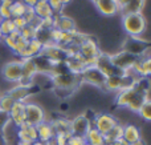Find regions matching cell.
<instances>
[{
    "instance_id": "1",
    "label": "cell",
    "mask_w": 151,
    "mask_h": 145,
    "mask_svg": "<svg viewBox=\"0 0 151 145\" xmlns=\"http://www.w3.org/2000/svg\"><path fill=\"white\" fill-rule=\"evenodd\" d=\"M146 17L142 12L122 13V28L130 37H141L146 31Z\"/></svg>"
},
{
    "instance_id": "2",
    "label": "cell",
    "mask_w": 151,
    "mask_h": 145,
    "mask_svg": "<svg viewBox=\"0 0 151 145\" xmlns=\"http://www.w3.org/2000/svg\"><path fill=\"white\" fill-rule=\"evenodd\" d=\"M50 83L53 85V89H64V91H70V92H76L82 84L80 76L70 73V72H64L61 75L52 76L50 77Z\"/></svg>"
},
{
    "instance_id": "3",
    "label": "cell",
    "mask_w": 151,
    "mask_h": 145,
    "mask_svg": "<svg viewBox=\"0 0 151 145\" xmlns=\"http://www.w3.org/2000/svg\"><path fill=\"white\" fill-rule=\"evenodd\" d=\"M0 73L4 81L11 84H19L23 79V69H21V60H11L3 64Z\"/></svg>"
},
{
    "instance_id": "4",
    "label": "cell",
    "mask_w": 151,
    "mask_h": 145,
    "mask_svg": "<svg viewBox=\"0 0 151 145\" xmlns=\"http://www.w3.org/2000/svg\"><path fill=\"white\" fill-rule=\"evenodd\" d=\"M47 120V111L40 104L35 101H27L25 103V123L29 125L37 127L39 124Z\"/></svg>"
},
{
    "instance_id": "5",
    "label": "cell",
    "mask_w": 151,
    "mask_h": 145,
    "mask_svg": "<svg viewBox=\"0 0 151 145\" xmlns=\"http://www.w3.org/2000/svg\"><path fill=\"white\" fill-rule=\"evenodd\" d=\"M118 123H119V120H118L114 115L109 113V112H97L91 125H93V128H96L98 132H101L104 136H106Z\"/></svg>"
},
{
    "instance_id": "6",
    "label": "cell",
    "mask_w": 151,
    "mask_h": 145,
    "mask_svg": "<svg viewBox=\"0 0 151 145\" xmlns=\"http://www.w3.org/2000/svg\"><path fill=\"white\" fill-rule=\"evenodd\" d=\"M110 59H111L115 68L119 69L122 73H125V72H129L133 69L134 64L137 63V60H138L139 57L122 49V51H119V52L114 53V55H110Z\"/></svg>"
},
{
    "instance_id": "7",
    "label": "cell",
    "mask_w": 151,
    "mask_h": 145,
    "mask_svg": "<svg viewBox=\"0 0 151 145\" xmlns=\"http://www.w3.org/2000/svg\"><path fill=\"white\" fill-rule=\"evenodd\" d=\"M80 79L82 81V84H88L96 88H104L106 77L96 67H86L82 73L80 75Z\"/></svg>"
},
{
    "instance_id": "8",
    "label": "cell",
    "mask_w": 151,
    "mask_h": 145,
    "mask_svg": "<svg viewBox=\"0 0 151 145\" xmlns=\"http://www.w3.org/2000/svg\"><path fill=\"white\" fill-rule=\"evenodd\" d=\"M96 68L98 69L105 77H110V76H114V75H122V72L114 67L111 59H110V55L104 53V52H101L97 56Z\"/></svg>"
},
{
    "instance_id": "9",
    "label": "cell",
    "mask_w": 151,
    "mask_h": 145,
    "mask_svg": "<svg viewBox=\"0 0 151 145\" xmlns=\"http://www.w3.org/2000/svg\"><path fill=\"white\" fill-rule=\"evenodd\" d=\"M93 127L91 121L85 116L83 113L77 115L73 119H70V133L73 136H80V137H85L88 130Z\"/></svg>"
},
{
    "instance_id": "10",
    "label": "cell",
    "mask_w": 151,
    "mask_h": 145,
    "mask_svg": "<svg viewBox=\"0 0 151 145\" xmlns=\"http://www.w3.org/2000/svg\"><path fill=\"white\" fill-rule=\"evenodd\" d=\"M32 89H33V85H32V87H27V85L15 84V85H12L9 89L5 91V92H7L15 101H23V103H27V101H29L31 96L33 95Z\"/></svg>"
},
{
    "instance_id": "11",
    "label": "cell",
    "mask_w": 151,
    "mask_h": 145,
    "mask_svg": "<svg viewBox=\"0 0 151 145\" xmlns=\"http://www.w3.org/2000/svg\"><path fill=\"white\" fill-rule=\"evenodd\" d=\"M8 116H9L11 123L16 128L25 124V103H23V101H15V104L12 105Z\"/></svg>"
},
{
    "instance_id": "12",
    "label": "cell",
    "mask_w": 151,
    "mask_h": 145,
    "mask_svg": "<svg viewBox=\"0 0 151 145\" xmlns=\"http://www.w3.org/2000/svg\"><path fill=\"white\" fill-rule=\"evenodd\" d=\"M78 52L83 56V59L88 57H97L101 53V48H99L98 43L93 39L91 36H88V39L78 47Z\"/></svg>"
},
{
    "instance_id": "13",
    "label": "cell",
    "mask_w": 151,
    "mask_h": 145,
    "mask_svg": "<svg viewBox=\"0 0 151 145\" xmlns=\"http://www.w3.org/2000/svg\"><path fill=\"white\" fill-rule=\"evenodd\" d=\"M64 65H65L66 71L70 72L73 75H78L80 76L86 68L85 63H83V56L80 52H77L73 57H68L64 60Z\"/></svg>"
},
{
    "instance_id": "14",
    "label": "cell",
    "mask_w": 151,
    "mask_h": 145,
    "mask_svg": "<svg viewBox=\"0 0 151 145\" xmlns=\"http://www.w3.org/2000/svg\"><path fill=\"white\" fill-rule=\"evenodd\" d=\"M17 140L21 143H25L32 145L35 141H37V130L36 127L29 124H23L21 127L17 128Z\"/></svg>"
},
{
    "instance_id": "15",
    "label": "cell",
    "mask_w": 151,
    "mask_h": 145,
    "mask_svg": "<svg viewBox=\"0 0 151 145\" xmlns=\"http://www.w3.org/2000/svg\"><path fill=\"white\" fill-rule=\"evenodd\" d=\"M133 71L135 72L137 76L143 77V79H150L151 77V56H142L137 60L134 64Z\"/></svg>"
},
{
    "instance_id": "16",
    "label": "cell",
    "mask_w": 151,
    "mask_h": 145,
    "mask_svg": "<svg viewBox=\"0 0 151 145\" xmlns=\"http://www.w3.org/2000/svg\"><path fill=\"white\" fill-rule=\"evenodd\" d=\"M50 125H52L53 130H55V136L56 135H63L66 137H70L73 136L70 133V119H66V117H57V119L50 120Z\"/></svg>"
},
{
    "instance_id": "17",
    "label": "cell",
    "mask_w": 151,
    "mask_h": 145,
    "mask_svg": "<svg viewBox=\"0 0 151 145\" xmlns=\"http://www.w3.org/2000/svg\"><path fill=\"white\" fill-rule=\"evenodd\" d=\"M53 21H55V27L53 28H57L63 32H73L77 29L76 21L73 19L66 15H63V13L53 16Z\"/></svg>"
},
{
    "instance_id": "18",
    "label": "cell",
    "mask_w": 151,
    "mask_h": 145,
    "mask_svg": "<svg viewBox=\"0 0 151 145\" xmlns=\"http://www.w3.org/2000/svg\"><path fill=\"white\" fill-rule=\"evenodd\" d=\"M123 140L126 141L129 145L134 144L135 141H138L139 138H142V132L135 124H129L123 125Z\"/></svg>"
},
{
    "instance_id": "19",
    "label": "cell",
    "mask_w": 151,
    "mask_h": 145,
    "mask_svg": "<svg viewBox=\"0 0 151 145\" xmlns=\"http://www.w3.org/2000/svg\"><path fill=\"white\" fill-rule=\"evenodd\" d=\"M37 130V140L41 143H49L55 137V130H53L52 125L49 121H44L36 127Z\"/></svg>"
},
{
    "instance_id": "20",
    "label": "cell",
    "mask_w": 151,
    "mask_h": 145,
    "mask_svg": "<svg viewBox=\"0 0 151 145\" xmlns=\"http://www.w3.org/2000/svg\"><path fill=\"white\" fill-rule=\"evenodd\" d=\"M94 5L97 7L98 12L104 16H114L119 12L115 0H101V1H98Z\"/></svg>"
},
{
    "instance_id": "21",
    "label": "cell",
    "mask_w": 151,
    "mask_h": 145,
    "mask_svg": "<svg viewBox=\"0 0 151 145\" xmlns=\"http://www.w3.org/2000/svg\"><path fill=\"white\" fill-rule=\"evenodd\" d=\"M33 11H35V15H36L40 20L55 16V13H53L52 8H50L48 1H37L36 5L33 7Z\"/></svg>"
},
{
    "instance_id": "22",
    "label": "cell",
    "mask_w": 151,
    "mask_h": 145,
    "mask_svg": "<svg viewBox=\"0 0 151 145\" xmlns=\"http://www.w3.org/2000/svg\"><path fill=\"white\" fill-rule=\"evenodd\" d=\"M83 138H85V141L89 145H104V143H105V136L93 127L88 130V133L85 135Z\"/></svg>"
},
{
    "instance_id": "23",
    "label": "cell",
    "mask_w": 151,
    "mask_h": 145,
    "mask_svg": "<svg viewBox=\"0 0 151 145\" xmlns=\"http://www.w3.org/2000/svg\"><path fill=\"white\" fill-rule=\"evenodd\" d=\"M27 9H28V7H27L21 0H16V1H13L12 5H11V15H12V19L24 16L25 12H27Z\"/></svg>"
},
{
    "instance_id": "24",
    "label": "cell",
    "mask_w": 151,
    "mask_h": 145,
    "mask_svg": "<svg viewBox=\"0 0 151 145\" xmlns=\"http://www.w3.org/2000/svg\"><path fill=\"white\" fill-rule=\"evenodd\" d=\"M123 137V125L121 123H118L106 136H105V140L106 141H110V143H114V141L119 140V138Z\"/></svg>"
},
{
    "instance_id": "25",
    "label": "cell",
    "mask_w": 151,
    "mask_h": 145,
    "mask_svg": "<svg viewBox=\"0 0 151 145\" xmlns=\"http://www.w3.org/2000/svg\"><path fill=\"white\" fill-rule=\"evenodd\" d=\"M15 104V100L8 95L7 92L1 93L0 95V112H4V113H9L12 105Z\"/></svg>"
},
{
    "instance_id": "26",
    "label": "cell",
    "mask_w": 151,
    "mask_h": 145,
    "mask_svg": "<svg viewBox=\"0 0 151 145\" xmlns=\"http://www.w3.org/2000/svg\"><path fill=\"white\" fill-rule=\"evenodd\" d=\"M146 0H131L127 5L125 7V9L122 11V13H134V12H142L145 7Z\"/></svg>"
},
{
    "instance_id": "27",
    "label": "cell",
    "mask_w": 151,
    "mask_h": 145,
    "mask_svg": "<svg viewBox=\"0 0 151 145\" xmlns=\"http://www.w3.org/2000/svg\"><path fill=\"white\" fill-rule=\"evenodd\" d=\"M138 115L142 120H145V121H147V123H151V99H147V100L145 101L141 111L138 112Z\"/></svg>"
},
{
    "instance_id": "28",
    "label": "cell",
    "mask_w": 151,
    "mask_h": 145,
    "mask_svg": "<svg viewBox=\"0 0 151 145\" xmlns=\"http://www.w3.org/2000/svg\"><path fill=\"white\" fill-rule=\"evenodd\" d=\"M0 31H1L3 36H8V35H11L13 31H16V27H15V24H13L12 19H7V20L0 21Z\"/></svg>"
},
{
    "instance_id": "29",
    "label": "cell",
    "mask_w": 151,
    "mask_h": 145,
    "mask_svg": "<svg viewBox=\"0 0 151 145\" xmlns=\"http://www.w3.org/2000/svg\"><path fill=\"white\" fill-rule=\"evenodd\" d=\"M36 32H37L36 27L31 25V24H27L20 31V36L23 37V39H25L27 41H29V40H32V39H36Z\"/></svg>"
},
{
    "instance_id": "30",
    "label": "cell",
    "mask_w": 151,
    "mask_h": 145,
    "mask_svg": "<svg viewBox=\"0 0 151 145\" xmlns=\"http://www.w3.org/2000/svg\"><path fill=\"white\" fill-rule=\"evenodd\" d=\"M48 3H49V5L55 15H61L64 8H65V4H64L63 0H48Z\"/></svg>"
},
{
    "instance_id": "31",
    "label": "cell",
    "mask_w": 151,
    "mask_h": 145,
    "mask_svg": "<svg viewBox=\"0 0 151 145\" xmlns=\"http://www.w3.org/2000/svg\"><path fill=\"white\" fill-rule=\"evenodd\" d=\"M27 45H28V41L20 36L17 40H16V45H15V49H13V53H15V55H17L19 57H20L21 53L27 49Z\"/></svg>"
},
{
    "instance_id": "32",
    "label": "cell",
    "mask_w": 151,
    "mask_h": 145,
    "mask_svg": "<svg viewBox=\"0 0 151 145\" xmlns=\"http://www.w3.org/2000/svg\"><path fill=\"white\" fill-rule=\"evenodd\" d=\"M86 141L83 137H80V136H70L68 138V143L66 145H83Z\"/></svg>"
},
{
    "instance_id": "33",
    "label": "cell",
    "mask_w": 151,
    "mask_h": 145,
    "mask_svg": "<svg viewBox=\"0 0 151 145\" xmlns=\"http://www.w3.org/2000/svg\"><path fill=\"white\" fill-rule=\"evenodd\" d=\"M0 19H1V20L12 19V15H11V8L4 7V5H0Z\"/></svg>"
},
{
    "instance_id": "34",
    "label": "cell",
    "mask_w": 151,
    "mask_h": 145,
    "mask_svg": "<svg viewBox=\"0 0 151 145\" xmlns=\"http://www.w3.org/2000/svg\"><path fill=\"white\" fill-rule=\"evenodd\" d=\"M12 20H13V24H15L17 31H21V29L27 25V21H25V19H24V16H21V17H15V19H12Z\"/></svg>"
},
{
    "instance_id": "35",
    "label": "cell",
    "mask_w": 151,
    "mask_h": 145,
    "mask_svg": "<svg viewBox=\"0 0 151 145\" xmlns=\"http://www.w3.org/2000/svg\"><path fill=\"white\" fill-rule=\"evenodd\" d=\"M53 145H66L68 143V137L66 136H63V135H56L52 140Z\"/></svg>"
},
{
    "instance_id": "36",
    "label": "cell",
    "mask_w": 151,
    "mask_h": 145,
    "mask_svg": "<svg viewBox=\"0 0 151 145\" xmlns=\"http://www.w3.org/2000/svg\"><path fill=\"white\" fill-rule=\"evenodd\" d=\"M1 41L5 44V47H8V48H9V49L13 52V49H15V45H16V40L11 39L9 36H4V37H3Z\"/></svg>"
},
{
    "instance_id": "37",
    "label": "cell",
    "mask_w": 151,
    "mask_h": 145,
    "mask_svg": "<svg viewBox=\"0 0 151 145\" xmlns=\"http://www.w3.org/2000/svg\"><path fill=\"white\" fill-rule=\"evenodd\" d=\"M9 121V116L8 113H4V112H0V130L5 127V124Z\"/></svg>"
},
{
    "instance_id": "38",
    "label": "cell",
    "mask_w": 151,
    "mask_h": 145,
    "mask_svg": "<svg viewBox=\"0 0 151 145\" xmlns=\"http://www.w3.org/2000/svg\"><path fill=\"white\" fill-rule=\"evenodd\" d=\"M130 1H131V0H115V3H117V5H118V9H119L121 13H122V11L125 9V7Z\"/></svg>"
},
{
    "instance_id": "39",
    "label": "cell",
    "mask_w": 151,
    "mask_h": 145,
    "mask_svg": "<svg viewBox=\"0 0 151 145\" xmlns=\"http://www.w3.org/2000/svg\"><path fill=\"white\" fill-rule=\"evenodd\" d=\"M21 1H23L28 8H33L35 5H36L37 0H21Z\"/></svg>"
},
{
    "instance_id": "40",
    "label": "cell",
    "mask_w": 151,
    "mask_h": 145,
    "mask_svg": "<svg viewBox=\"0 0 151 145\" xmlns=\"http://www.w3.org/2000/svg\"><path fill=\"white\" fill-rule=\"evenodd\" d=\"M113 145H129V144L126 143V141L123 140V138H119V140L114 141V143H113Z\"/></svg>"
},
{
    "instance_id": "41",
    "label": "cell",
    "mask_w": 151,
    "mask_h": 145,
    "mask_svg": "<svg viewBox=\"0 0 151 145\" xmlns=\"http://www.w3.org/2000/svg\"><path fill=\"white\" fill-rule=\"evenodd\" d=\"M131 145H147V144H146V141L143 140V137H142V138H139L138 141H135V143L131 144Z\"/></svg>"
},
{
    "instance_id": "42",
    "label": "cell",
    "mask_w": 151,
    "mask_h": 145,
    "mask_svg": "<svg viewBox=\"0 0 151 145\" xmlns=\"http://www.w3.org/2000/svg\"><path fill=\"white\" fill-rule=\"evenodd\" d=\"M0 145H7V144H5L4 137H3V133H1V130H0Z\"/></svg>"
},
{
    "instance_id": "43",
    "label": "cell",
    "mask_w": 151,
    "mask_h": 145,
    "mask_svg": "<svg viewBox=\"0 0 151 145\" xmlns=\"http://www.w3.org/2000/svg\"><path fill=\"white\" fill-rule=\"evenodd\" d=\"M32 145H48V144H47V143H41V141L37 140V141H35V143L32 144Z\"/></svg>"
},
{
    "instance_id": "44",
    "label": "cell",
    "mask_w": 151,
    "mask_h": 145,
    "mask_svg": "<svg viewBox=\"0 0 151 145\" xmlns=\"http://www.w3.org/2000/svg\"><path fill=\"white\" fill-rule=\"evenodd\" d=\"M104 145H113V143H110V141H106V140H105Z\"/></svg>"
},
{
    "instance_id": "45",
    "label": "cell",
    "mask_w": 151,
    "mask_h": 145,
    "mask_svg": "<svg viewBox=\"0 0 151 145\" xmlns=\"http://www.w3.org/2000/svg\"><path fill=\"white\" fill-rule=\"evenodd\" d=\"M63 1H64V4H65V5H66V4H69V3H70V1H72V0H63Z\"/></svg>"
},
{
    "instance_id": "46",
    "label": "cell",
    "mask_w": 151,
    "mask_h": 145,
    "mask_svg": "<svg viewBox=\"0 0 151 145\" xmlns=\"http://www.w3.org/2000/svg\"><path fill=\"white\" fill-rule=\"evenodd\" d=\"M90 1L93 3V4H97V3H98V1H101V0H90Z\"/></svg>"
},
{
    "instance_id": "47",
    "label": "cell",
    "mask_w": 151,
    "mask_h": 145,
    "mask_svg": "<svg viewBox=\"0 0 151 145\" xmlns=\"http://www.w3.org/2000/svg\"><path fill=\"white\" fill-rule=\"evenodd\" d=\"M0 21H1V19H0ZM3 37H4V36H3V33H1V31H0V41H1V40H3Z\"/></svg>"
},
{
    "instance_id": "48",
    "label": "cell",
    "mask_w": 151,
    "mask_h": 145,
    "mask_svg": "<svg viewBox=\"0 0 151 145\" xmlns=\"http://www.w3.org/2000/svg\"><path fill=\"white\" fill-rule=\"evenodd\" d=\"M37 1H48V0H37Z\"/></svg>"
},
{
    "instance_id": "49",
    "label": "cell",
    "mask_w": 151,
    "mask_h": 145,
    "mask_svg": "<svg viewBox=\"0 0 151 145\" xmlns=\"http://www.w3.org/2000/svg\"><path fill=\"white\" fill-rule=\"evenodd\" d=\"M83 145H89V144H88V143H85V144H83Z\"/></svg>"
},
{
    "instance_id": "50",
    "label": "cell",
    "mask_w": 151,
    "mask_h": 145,
    "mask_svg": "<svg viewBox=\"0 0 151 145\" xmlns=\"http://www.w3.org/2000/svg\"><path fill=\"white\" fill-rule=\"evenodd\" d=\"M11 1H12V3H13V1H16V0H11Z\"/></svg>"
}]
</instances>
